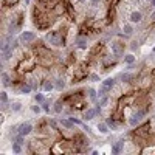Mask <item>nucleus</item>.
<instances>
[{"instance_id": "obj_35", "label": "nucleus", "mask_w": 155, "mask_h": 155, "mask_svg": "<svg viewBox=\"0 0 155 155\" xmlns=\"http://www.w3.org/2000/svg\"><path fill=\"white\" fill-rule=\"evenodd\" d=\"M147 2H152V0H147Z\"/></svg>"}, {"instance_id": "obj_23", "label": "nucleus", "mask_w": 155, "mask_h": 155, "mask_svg": "<svg viewBox=\"0 0 155 155\" xmlns=\"http://www.w3.org/2000/svg\"><path fill=\"white\" fill-rule=\"evenodd\" d=\"M30 92H31V85H24V87H22V93L28 95Z\"/></svg>"}, {"instance_id": "obj_12", "label": "nucleus", "mask_w": 155, "mask_h": 155, "mask_svg": "<svg viewBox=\"0 0 155 155\" xmlns=\"http://www.w3.org/2000/svg\"><path fill=\"white\" fill-rule=\"evenodd\" d=\"M61 124H62L64 127H67V129H71L75 122H73L71 120H61Z\"/></svg>"}, {"instance_id": "obj_17", "label": "nucleus", "mask_w": 155, "mask_h": 155, "mask_svg": "<svg viewBox=\"0 0 155 155\" xmlns=\"http://www.w3.org/2000/svg\"><path fill=\"white\" fill-rule=\"evenodd\" d=\"M44 90H45V92H51V90H53V84L50 82V81H47V82L44 84Z\"/></svg>"}, {"instance_id": "obj_1", "label": "nucleus", "mask_w": 155, "mask_h": 155, "mask_svg": "<svg viewBox=\"0 0 155 155\" xmlns=\"http://www.w3.org/2000/svg\"><path fill=\"white\" fill-rule=\"evenodd\" d=\"M47 40L50 44L56 45V47H64V37H62V33L61 31H53V33L47 34Z\"/></svg>"}, {"instance_id": "obj_30", "label": "nucleus", "mask_w": 155, "mask_h": 155, "mask_svg": "<svg viewBox=\"0 0 155 155\" xmlns=\"http://www.w3.org/2000/svg\"><path fill=\"white\" fill-rule=\"evenodd\" d=\"M98 2H99V0H92V6H96Z\"/></svg>"}, {"instance_id": "obj_5", "label": "nucleus", "mask_w": 155, "mask_h": 155, "mask_svg": "<svg viewBox=\"0 0 155 155\" xmlns=\"http://www.w3.org/2000/svg\"><path fill=\"white\" fill-rule=\"evenodd\" d=\"M112 51L116 54V56H121L122 53H124V44L121 42H113L112 44Z\"/></svg>"}, {"instance_id": "obj_4", "label": "nucleus", "mask_w": 155, "mask_h": 155, "mask_svg": "<svg viewBox=\"0 0 155 155\" xmlns=\"http://www.w3.org/2000/svg\"><path fill=\"white\" fill-rule=\"evenodd\" d=\"M34 39H36V34L31 33V31H24V33H22V36H20V42H24V44L33 42Z\"/></svg>"}, {"instance_id": "obj_31", "label": "nucleus", "mask_w": 155, "mask_h": 155, "mask_svg": "<svg viewBox=\"0 0 155 155\" xmlns=\"http://www.w3.org/2000/svg\"><path fill=\"white\" fill-rule=\"evenodd\" d=\"M152 6H155V0H152Z\"/></svg>"}, {"instance_id": "obj_21", "label": "nucleus", "mask_w": 155, "mask_h": 155, "mask_svg": "<svg viewBox=\"0 0 155 155\" xmlns=\"http://www.w3.org/2000/svg\"><path fill=\"white\" fill-rule=\"evenodd\" d=\"M107 101H109V98H107V96H102L101 99H99V102H98V106H99V107H102V106H106V104H107Z\"/></svg>"}, {"instance_id": "obj_26", "label": "nucleus", "mask_w": 155, "mask_h": 155, "mask_svg": "<svg viewBox=\"0 0 155 155\" xmlns=\"http://www.w3.org/2000/svg\"><path fill=\"white\" fill-rule=\"evenodd\" d=\"M121 79H122V81H126V82H127V81L130 79V75H129V73H124V75H121Z\"/></svg>"}, {"instance_id": "obj_13", "label": "nucleus", "mask_w": 155, "mask_h": 155, "mask_svg": "<svg viewBox=\"0 0 155 155\" xmlns=\"http://www.w3.org/2000/svg\"><path fill=\"white\" fill-rule=\"evenodd\" d=\"M12 152L14 154H20L22 152V147L19 143H16V141H12Z\"/></svg>"}, {"instance_id": "obj_27", "label": "nucleus", "mask_w": 155, "mask_h": 155, "mask_svg": "<svg viewBox=\"0 0 155 155\" xmlns=\"http://www.w3.org/2000/svg\"><path fill=\"white\" fill-rule=\"evenodd\" d=\"M36 101H37V102H44V96L40 93H37V95H36Z\"/></svg>"}, {"instance_id": "obj_3", "label": "nucleus", "mask_w": 155, "mask_h": 155, "mask_svg": "<svg viewBox=\"0 0 155 155\" xmlns=\"http://www.w3.org/2000/svg\"><path fill=\"white\" fill-rule=\"evenodd\" d=\"M31 130H33V126L30 124V122H24V124H20L19 127H17V132H19L20 135H28L31 134Z\"/></svg>"}, {"instance_id": "obj_14", "label": "nucleus", "mask_w": 155, "mask_h": 155, "mask_svg": "<svg viewBox=\"0 0 155 155\" xmlns=\"http://www.w3.org/2000/svg\"><path fill=\"white\" fill-rule=\"evenodd\" d=\"M107 126H109V124H104V122H101V124H98V130L101 132V134H107V132H109Z\"/></svg>"}, {"instance_id": "obj_7", "label": "nucleus", "mask_w": 155, "mask_h": 155, "mask_svg": "<svg viewBox=\"0 0 155 155\" xmlns=\"http://www.w3.org/2000/svg\"><path fill=\"white\" fill-rule=\"evenodd\" d=\"M141 19H143V14H141L140 11H134V12L130 14V20L134 22V24H140Z\"/></svg>"}, {"instance_id": "obj_33", "label": "nucleus", "mask_w": 155, "mask_h": 155, "mask_svg": "<svg viewBox=\"0 0 155 155\" xmlns=\"http://www.w3.org/2000/svg\"><path fill=\"white\" fill-rule=\"evenodd\" d=\"M42 2H50V0H42Z\"/></svg>"}, {"instance_id": "obj_19", "label": "nucleus", "mask_w": 155, "mask_h": 155, "mask_svg": "<svg viewBox=\"0 0 155 155\" xmlns=\"http://www.w3.org/2000/svg\"><path fill=\"white\" fill-rule=\"evenodd\" d=\"M107 124L110 126L112 129H116V126H118L116 122H115V120H113V118H109V120H107Z\"/></svg>"}, {"instance_id": "obj_6", "label": "nucleus", "mask_w": 155, "mask_h": 155, "mask_svg": "<svg viewBox=\"0 0 155 155\" xmlns=\"http://www.w3.org/2000/svg\"><path fill=\"white\" fill-rule=\"evenodd\" d=\"M96 113H98V109H89L87 112L84 113V120H93L95 116H96Z\"/></svg>"}, {"instance_id": "obj_29", "label": "nucleus", "mask_w": 155, "mask_h": 155, "mask_svg": "<svg viewBox=\"0 0 155 155\" xmlns=\"http://www.w3.org/2000/svg\"><path fill=\"white\" fill-rule=\"evenodd\" d=\"M33 112L39 113V112H40V107H39V106H33Z\"/></svg>"}, {"instance_id": "obj_28", "label": "nucleus", "mask_w": 155, "mask_h": 155, "mask_svg": "<svg viewBox=\"0 0 155 155\" xmlns=\"http://www.w3.org/2000/svg\"><path fill=\"white\" fill-rule=\"evenodd\" d=\"M42 106H44V110H45V112H50V104H48V102H44Z\"/></svg>"}, {"instance_id": "obj_20", "label": "nucleus", "mask_w": 155, "mask_h": 155, "mask_svg": "<svg viewBox=\"0 0 155 155\" xmlns=\"http://www.w3.org/2000/svg\"><path fill=\"white\" fill-rule=\"evenodd\" d=\"M89 95H90V99H92V101H95V99H96V96H98V93L95 92L93 89H90V90H89Z\"/></svg>"}, {"instance_id": "obj_22", "label": "nucleus", "mask_w": 155, "mask_h": 155, "mask_svg": "<svg viewBox=\"0 0 155 155\" xmlns=\"http://www.w3.org/2000/svg\"><path fill=\"white\" fill-rule=\"evenodd\" d=\"M124 33H126L127 36H130L132 33H134V30H132L130 25H124Z\"/></svg>"}, {"instance_id": "obj_9", "label": "nucleus", "mask_w": 155, "mask_h": 155, "mask_svg": "<svg viewBox=\"0 0 155 155\" xmlns=\"http://www.w3.org/2000/svg\"><path fill=\"white\" fill-rule=\"evenodd\" d=\"M2 82H3V85H5V87L11 85V78H10V75H8V73H5V71L2 73Z\"/></svg>"}, {"instance_id": "obj_10", "label": "nucleus", "mask_w": 155, "mask_h": 155, "mask_svg": "<svg viewBox=\"0 0 155 155\" xmlns=\"http://www.w3.org/2000/svg\"><path fill=\"white\" fill-rule=\"evenodd\" d=\"M76 44L79 48H87V37H78Z\"/></svg>"}, {"instance_id": "obj_18", "label": "nucleus", "mask_w": 155, "mask_h": 155, "mask_svg": "<svg viewBox=\"0 0 155 155\" xmlns=\"http://www.w3.org/2000/svg\"><path fill=\"white\" fill-rule=\"evenodd\" d=\"M61 110H62V102L57 101L56 104H54V112H56V113H61Z\"/></svg>"}, {"instance_id": "obj_32", "label": "nucleus", "mask_w": 155, "mask_h": 155, "mask_svg": "<svg viewBox=\"0 0 155 155\" xmlns=\"http://www.w3.org/2000/svg\"><path fill=\"white\" fill-rule=\"evenodd\" d=\"M152 19H155V12H154V14H152Z\"/></svg>"}, {"instance_id": "obj_25", "label": "nucleus", "mask_w": 155, "mask_h": 155, "mask_svg": "<svg viewBox=\"0 0 155 155\" xmlns=\"http://www.w3.org/2000/svg\"><path fill=\"white\" fill-rule=\"evenodd\" d=\"M11 109H12V110H14V112H19V110H20V104H19V102H14V104H12V107H11Z\"/></svg>"}, {"instance_id": "obj_11", "label": "nucleus", "mask_w": 155, "mask_h": 155, "mask_svg": "<svg viewBox=\"0 0 155 155\" xmlns=\"http://www.w3.org/2000/svg\"><path fill=\"white\" fill-rule=\"evenodd\" d=\"M124 62L127 64V65H132V64L135 62V56L134 54H127V56H124Z\"/></svg>"}, {"instance_id": "obj_15", "label": "nucleus", "mask_w": 155, "mask_h": 155, "mask_svg": "<svg viewBox=\"0 0 155 155\" xmlns=\"http://www.w3.org/2000/svg\"><path fill=\"white\" fill-rule=\"evenodd\" d=\"M0 99H2V104H3V106H6V102H8V95H6V92H2V93H0Z\"/></svg>"}, {"instance_id": "obj_16", "label": "nucleus", "mask_w": 155, "mask_h": 155, "mask_svg": "<svg viewBox=\"0 0 155 155\" xmlns=\"http://www.w3.org/2000/svg\"><path fill=\"white\" fill-rule=\"evenodd\" d=\"M140 121H141V118L135 115L134 118H130V121H129V122H130V126H136V124H138Z\"/></svg>"}, {"instance_id": "obj_8", "label": "nucleus", "mask_w": 155, "mask_h": 155, "mask_svg": "<svg viewBox=\"0 0 155 155\" xmlns=\"http://www.w3.org/2000/svg\"><path fill=\"white\" fill-rule=\"evenodd\" d=\"M122 147H124V143H122V141H118V143H115L112 146V154H120L122 150Z\"/></svg>"}, {"instance_id": "obj_34", "label": "nucleus", "mask_w": 155, "mask_h": 155, "mask_svg": "<svg viewBox=\"0 0 155 155\" xmlns=\"http://www.w3.org/2000/svg\"><path fill=\"white\" fill-rule=\"evenodd\" d=\"M154 53H155V47H154Z\"/></svg>"}, {"instance_id": "obj_24", "label": "nucleus", "mask_w": 155, "mask_h": 155, "mask_svg": "<svg viewBox=\"0 0 155 155\" xmlns=\"http://www.w3.org/2000/svg\"><path fill=\"white\" fill-rule=\"evenodd\" d=\"M64 85H65V84H64V81H62V79H57V82H56V87H57L59 90H62V89H64Z\"/></svg>"}, {"instance_id": "obj_2", "label": "nucleus", "mask_w": 155, "mask_h": 155, "mask_svg": "<svg viewBox=\"0 0 155 155\" xmlns=\"http://www.w3.org/2000/svg\"><path fill=\"white\" fill-rule=\"evenodd\" d=\"M10 39L8 37L5 42L2 44V59L3 61H8L11 56H12V50H14V47H12V44H10Z\"/></svg>"}]
</instances>
